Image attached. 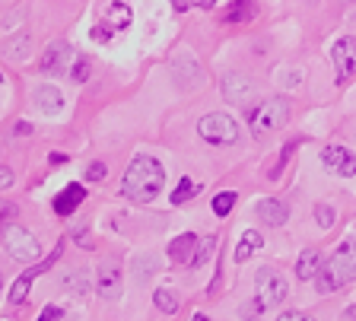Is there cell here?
<instances>
[{
	"label": "cell",
	"instance_id": "27",
	"mask_svg": "<svg viewBox=\"0 0 356 321\" xmlns=\"http://www.w3.org/2000/svg\"><path fill=\"white\" fill-rule=\"evenodd\" d=\"M216 0H172V10L175 13H185V10H213Z\"/></svg>",
	"mask_w": 356,
	"mask_h": 321
},
{
	"label": "cell",
	"instance_id": "10",
	"mask_svg": "<svg viewBox=\"0 0 356 321\" xmlns=\"http://www.w3.org/2000/svg\"><path fill=\"white\" fill-rule=\"evenodd\" d=\"M58 254H60V245L54 248V254L48 258V261H38L32 270H26V274H19L16 277V283H13V290H10V306H22L26 302V296H29V286H32V280H35L38 274H44V270L51 268L54 261H58Z\"/></svg>",
	"mask_w": 356,
	"mask_h": 321
},
{
	"label": "cell",
	"instance_id": "28",
	"mask_svg": "<svg viewBox=\"0 0 356 321\" xmlns=\"http://www.w3.org/2000/svg\"><path fill=\"white\" fill-rule=\"evenodd\" d=\"M156 270V261L149 258V254H137V261H134V277L137 280H147V274H153Z\"/></svg>",
	"mask_w": 356,
	"mask_h": 321
},
{
	"label": "cell",
	"instance_id": "39",
	"mask_svg": "<svg viewBox=\"0 0 356 321\" xmlns=\"http://www.w3.org/2000/svg\"><path fill=\"white\" fill-rule=\"evenodd\" d=\"M347 318H350V321H356V308H350V315H347Z\"/></svg>",
	"mask_w": 356,
	"mask_h": 321
},
{
	"label": "cell",
	"instance_id": "26",
	"mask_svg": "<svg viewBox=\"0 0 356 321\" xmlns=\"http://www.w3.org/2000/svg\"><path fill=\"white\" fill-rule=\"evenodd\" d=\"M236 201H238L236 191H220V195L213 197V213H216V217H226V213L236 207Z\"/></svg>",
	"mask_w": 356,
	"mask_h": 321
},
{
	"label": "cell",
	"instance_id": "36",
	"mask_svg": "<svg viewBox=\"0 0 356 321\" xmlns=\"http://www.w3.org/2000/svg\"><path fill=\"white\" fill-rule=\"evenodd\" d=\"M10 185H13V169L0 165V188H10Z\"/></svg>",
	"mask_w": 356,
	"mask_h": 321
},
{
	"label": "cell",
	"instance_id": "23",
	"mask_svg": "<svg viewBox=\"0 0 356 321\" xmlns=\"http://www.w3.org/2000/svg\"><path fill=\"white\" fill-rule=\"evenodd\" d=\"M3 54H7L10 60H26L32 54V38L19 35V38H13V42H7V45H3Z\"/></svg>",
	"mask_w": 356,
	"mask_h": 321
},
{
	"label": "cell",
	"instance_id": "16",
	"mask_svg": "<svg viewBox=\"0 0 356 321\" xmlns=\"http://www.w3.org/2000/svg\"><path fill=\"white\" fill-rule=\"evenodd\" d=\"M222 92H226V99L229 102H248V99L254 96V86L248 80H245L242 74H229V76H222Z\"/></svg>",
	"mask_w": 356,
	"mask_h": 321
},
{
	"label": "cell",
	"instance_id": "2",
	"mask_svg": "<svg viewBox=\"0 0 356 321\" xmlns=\"http://www.w3.org/2000/svg\"><path fill=\"white\" fill-rule=\"evenodd\" d=\"M356 280V236L337 245V252L321 264L318 270V293H334Z\"/></svg>",
	"mask_w": 356,
	"mask_h": 321
},
{
	"label": "cell",
	"instance_id": "29",
	"mask_svg": "<svg viewBox=\"0 0 356 321\" xmlns=\"http://www.w3.org/2000/svg\"><path fill=\"white\" fill-rule=\"evenodd\" d=\"M315 220H318L321 229H331L334 220H337V213H334L331 204H318V207H315Z\"/></svg>",
	"mask_w": 356,
	"mask_h": 321
},
{
	"label": "cell",
	"instance_id": "19",
	"mask_svg": "<svg viewBox=\"0 0 356 321\" xmlns=\"http://www.w3.org/2000/svg\"><path fill=\"white\" fill-rule=\"evenodd\" d=\"M321 252L318 248H305L302 254H299V261H296V277L299 280H315L321 270Z\"/></svg>",
	"mask_w": 356,
	"mask_h": 321
},
{
	"label": "cell",
	"instance_id": "11",
	"mask_svg": "<svg viewBox=\"0 0 356 321\" xmlns=\"http://www.w3.org/2000/svg\"><path fill=\"white\" fill-rule=\"evenodd\" d=\"M83 201H86V188H83L80 181H70V185H64L58 195H54L51 207H54V213H58V217H70L74 210H80Z\"/></svg>",
	"mask_w": 356,
	"mask_h": 321
},
{
	"label": "cell",
	"instance_id": "18",
	"mask_svg": "<svg viewBox=\"0 0 356 321\" xmlns=\"http://www.w3.org/2000/svg\"><path fill=\"white\" fill-rule=\"evenodd\" d=\"M175 76L178 83H181V90H194L204 76H200V67H197V60L191 58V54H185L181 60H175Z\"/></svg>",
	"mask_w": 356,
	"mask_h": 321
},
{
	"label": "cell",
	"instance_id": "3",
	"mask_svg": "<svg viewBox=\"0 0 356 321\" xmlns=\"http://www.w3.org/2000/svg\"><path fill=\"white\" fill-rule=\"evenodd\" d=\"M0 245L7 248V254L16 258V261H26V264L42 261L38 239L22 223H16V220H0Z\"/></svg>",
	"mask_w": 356,
	"mask_h": 321
},
{
	"label": "cell",
	"instance_id": "13",
	"mask_svg": "<svg viewBox=\"0 0 356 321\" xmlns=\"http://www.w3.org/2000/svg\"><path fill=\"white\" fill-rule=\"evenodd\" d=\"M70 54H74V51L67 48V42H51V45H48V51L42 54V74H48V76L64 74Z\"/></svg>",
	"mask_w": 356,
	"mask_h": 321
},
{
	"label": "cell",
	"instance_id": "20",
	"mask_svg": "<svg viewBox=\"0 0 356 321\" xmlns=\"http://www.w3.org/2000/svg\"><path fill=\"white\" fill-rule=\"evenodd\" d=\"M261 245H264L261 232H258V229H245V232H242V239H238V245H236V261H238V264H245L254 252H258Z\"/></svg>",
	"mask_w": 356,
	"mask_h": 321
},
{
	"label": "cell",
	"instance_id": "21",
	"mask_svg": "<svg viewBox=\"0 0 356 321\" xmlns=\"http://www.w3.org/2000/svg\"><path fill=\"white\" fill-rule=\"evenodd\" d=\"M222 19H226V23H252L254 19V0H236V3L226 10Z\"/></svg>",
	"mask_w": 356,
	"mask_h": 321
},
{
	"label": "cell",
	"instance_id": "5",
	"mask_svg": "<svg viewBox=\"0 0 356 321\" xmlns=\"http://www.w3.org/2000/svg\"><path fill=\"white\" fill-rule=\"evenodd\" d=\"M200 140H207L210 147H232L238 140V124L232 115L226 112H210L197 121Z\"/></svg>",
	"mask_w": 356,
	"mask_h": 321
},
{
	"label": "cell",
	"instance_id": "37",
	"mask_svg": "<svg viewBox=\"0 0 356 321\" xmlns=\"http://www.w3.org/2000/svg\"><path fill=\"white\" fill-rule=\"evenodd\" d=\"M51 163H54V165H60V163H67V156H64V153H54Z\"/></svg>",
	"mask_w": 356,
	"mask_h": 321
},
{
	"label": "cell",
	"instance_id": "4",
	"mask_svg": "<svg viewBox=\"0 0 356 321\" xmlns=\"http://www.w3.org/2000/svg\"><path fill=\"white\" fill-rule=\"evenodd\" d=\"M286 121H289V102L283 96L267 99V102H261L258 108L248 112V124H252V134L258 137V140L267 137L270 131H280Z\"/></svg>",
	"mask_w": 356,
	"mask_h": 321
},
{
	"label": "cell",
	"instance_id": "8",
	"mask_svg": "<svg viewBox=\"0 0 356 321\" xmlns=\"http://www.w3.org/2000/svg\"><path fill=\"white\" fill-rule=\"evenodd\" d=\"M121 283H124V274H121V264L111 261V258H102L96 270V290L102 299H118L121 296Z\"/></svg>",
	"mask_w": 356,
	"mask_h": 321
},
{
	"label": "cell",
	"instance_id": "33",
	"mask_svg": "<svg viewBox=\"0 0 356 321\" xmlns=\"http://www.w3.org/2000/svg\"><path fill=\"white\" fill-rule=\"evenodd\" d=\"M60 315H64V308H60V306H48L42 315H38V321H58Z\"/></svg>",
	"mask_w": 356,
	"mask_h": 321
},
{
	"label": "cell",
	"instance_id": "7",
	"mask_svg": "<svg viewBox=\"0 0 356 321\" xmlns=\"http://www.w3.org/2000/svg\"><path fill=\"white\" fill-rule=\"evenodd\" d=\"M331 60L334 70H337V83H347L350 76H356V38L353 35L337 38L331 48Z\"/></svg>",
	"mask_w": 356,
	"mask_h": 321
},
{
	"label": "cell",
	"instance_id": "25",
	"mask_svg": "<svg viewBox=\"0 0 356 321\" xmlns=\"http://www.w3.org/2000/svg\"><path fill=\"white\" fill-rule=\"evenodd\" d=\"M153 302H156V308H159V312H165V315H175L178 312V296L172 290H156L153 293Z\"/></svg>",
	"mask_w": 356,
	"mask_h": 321
},
{
	"label": "cell",
	"instance_id": "1",
	"mask_svg": "<svg viewBox=\"0 0 356 321\" xmlns=\"http://www.w3.org/2000/svg\"><path fill=\"white\" fill-rule=\"evenodd\" d=\"M163 181H165V172L159 159L149 156V153H137L127 165L124 179H121V195L134 204H149L159 197L163 191Z\"/></svg>",
	"mask_w": 356,
	"mask_h": 321
},
{
	"label": "cell",
	"instance_id": "15",
	"mask_svg": "<svg viewBox=\"0 0 356 321\" xmlns=\"http://www.w3.org/2000/svg\"><path fill=\"white\" fill-rule=\"evenodd\" d=\"M197 236L194 232H181V236H175V239L169 242V261L172 264H191L194 252H197Z\"/></svg>",
	"mask_w": 356,
	"mask_h": 321
},
{
	"label": "cell",
	"instance_id": "14",
	"mask_svg": "<svg viewBox=\"0 0 356 321\" xmlns=\"http://www.w3.org/2000/svg\"><path fill=\"white\" fill-rule=\"evenodd\" d=\"M32 99H35V105H38V112L42 115H58L60 108H64V96H60V90L54 86V83H42V86H35Z\"/></svg>",
	"mask_w": 356,
	"mask_h": 321
},
{
	"label": "cell",
	"instance_id": "6",
	"mask_svg": "<svg viewBox=\"0 0 356 321\" xmlns=\"http://www.w3.org/2000/svg\"><path fill=\"white\" fill-rule=\"evenodd\" d=\"M286 293H289V286L280 270H274V268L258 270V277H254V308H258V312L261 308L280 306L283 299H286Z\"/></svg>",
	"mask_w": 356,
	"mask_h": 321
},
{
	"label": "cell",
	"instance_id": "34",
	"mask_svg": "<svg viewBox=\"0 0 356 321\" xmlns=\"http://www.w3.org/2000/svg\"><path fill=\"white\" fill-rule=\"evenodd\" d=\"M29 134H32L29 121H16V124H13V137H29Z\"/></svg>",
	"mask_w": 356,
	"mask_h": 321
},
{
	"label": "cell",
	"instance_id": "38",
	"mask_svg": "<svg viewBox=\"0 0 356 321\" xmlns=\"http://www.w3.org/2000/svg\"><path fill=\"white\" fill-rule=\"evenodd\" d=\"M191 321H210V318H207V315H200V312H197V315H194Z\"/></svg>",
	"mask_w": 356,
	"mask_h": 321
},
{
	"label": "cell",
	"instance_id": "12",
	"mask_svg": "<svg viewBox=\"0 0 356 321\" xmlns=\"http://www.w3.org/2000/svg\"><path fill=\"white\" fill-rule=\"evenodd\" d=\"M131 19H134V13H131V7H127L124 0H108V3L102 7V26L108 32L127 29V26H131Z\"/></svg>",
	"mask_w": 356,
	"mask_h": 321
},
{
	"label": "cell",
	"instance_id": "31",
	"mask_svg": "<svg viewBox=\"0 0 356 321\" xmlns=\"http://www.w3.org/2000/svg\"><path fill=\"white\" fill-rule=\"evenodd\" d=\"M105 175H108V165H105V163H89L86 165V179L89 181H102Z\"/></svg>",
	"mask_w": 356,
	"mask_h": 321
},
{
	"label": "cell",
	"instance_id": "35",
	"mask_svg": "<svg viewBox=\"0 0 356 321\" xmlns=\"http://www.w3.org/2000/svg\"><path fill=\"white\" fill-rule=\"evenodd\" d=\"M277 321H315L312 315H302V312H283Z\"/></svg>",
	"mask_w": 356,
	"mask_h": 321
},
{
	"label": "cell",
	"instance_id": "40",
	"mask_svg": "<svg viewBox=\"0 0 356 321\" xmlns=\"http://www.w3.org/2000/svg\"><path fill=\"white\" fill-rule=\"evenodd\" d=\"M0 290H3V277H0Z\"/></svg>",
	"mask_w": 356,
	"mask_h": 321
},
{
	"label": "cell",
	"instance_id": "30",
	"mask_svg": "<svg viewBox=\"0 0 356 321\" xmlns=\"http://www.w3.org/2000/svg\"><path fill=\"white\" fill-rule=\"evenodd\" d=\"M86 76H89V60H86V58H76L74 64H70V80L83 83Z\"/></svg>",
	"mask_w": 356,
	"mask_h": 321
},
{
	"label": "cell",
	"instance_id": "24",
	"mask_svg": "<svg viewBox=\"0 0 356 321\" xmlns=\"http://www.w3.org/2000/svg\"><path fill=\"white\" fill-rule=\"evenodd\" d=\"M213 252H216V236H204V239L197 242V252H194V258H191V268H204V264L213 258Z\"/></svg>",
	"mask_w": 356,
	"mask_h": 321
},
{
	"label": "cell",
	"instance_id": "22",
	"mask_svg": "<svg viewBox=\"0 0 356 321\" xmlns=\"http://www.w3.org/2000/svg\"><path fill=\"white\" fill-rule=\"evenodd\" d=\"M194 195H200V185H197L194 179H188V175H185V179H178V188L172 191L169 201L175 204V207H181V204H188Z\"/></svg>",
	"mask_w": 356,
	"mask_h": 321
},
{
	"label": "cell",
	"instance_id": "17",
	"mask_svg": "<svg viewBox=\"0 0 356 321\" xmlns=\"http://www.w3.org/2000/svg\"><path fill=\"white\" fill-rule=\"evenodd\" d=\"M258 217L267 226H283L289 220V207L277 197H264V201H258Z\"/></svg>",
	"mask_w": 356,
	"mask_h": 321
},
{
	"label": "cell",
	"instance_id": "32",
	"mask_svg": "<svg viewBox=\"0 0 356 321\" xmlns=\"http://www.w3.org/2000/svg\"><path fill=\"white\" fill-rule=\"evenodd\" d=\"M293 149H296V143H286V147H283V156H280V163H277L274 169H270V179H277V175L283 172V165H286V159L293 156Z\"/></svg>",
	"mask_w": 356,
	"mask_h": 321
},
{
	"label": "cell",
	"instance_id": "41",
	"mask_svg": "<svg viewBox=\"0 0 356 321\" xmlns=\"http://www.w3.org/2000/svg\"><path fill=\"white\" fill-rule=\"evenodd\" d=\"M0 83H3V74H0Z\"/></svg>",
	"mask_w": 356,
	"mask_h": 321
},
{
	"label": "cell",
	"instance_id": "9",
	"mask_svg": "<svg viewBox=\"0 0 356 321\" xmlns=\"http://www.w3.org/2000/svg\"><path fill=\"white\" fill-rule=\"evenodd\" d=\"M321 165H325L327 172L341 175V179H353L356 175V153H350L347 147L331 143V147L321 149Z\"/></svg>",
	"mask_w": 356,
	"mask_h": 321
}]
</instances>
